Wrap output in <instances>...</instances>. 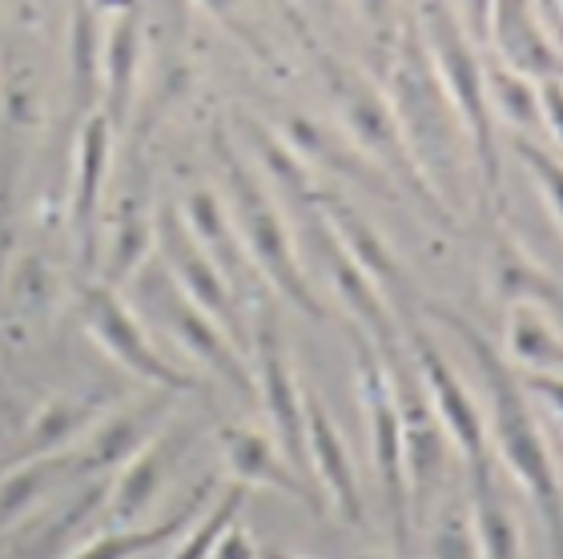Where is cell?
Listing matches in <instances>:
<instances>
[{
	"label": "cell",
	"instance_id": "1",
	"mask_svg": "<svg viewBox=\"0 0 563 559\" xmlns=\"http://www.w3.org/2000/svg\"><path fill=\"white\" fill-rule=\"evenodd\" d=\"M422 315H431L434 322H443V327L467 347L471 362H475V371H479V379H483V395H487L483 415H487L492 459L523 487V495L531 500V512H536L543 536H548L552 559H563L560 463H555V451H552V443H548V435H543L540 415L531 407V395L523 391V379L507 366L504 350H495L492 338L483 335L471 318L459 315V310L427 303Z\"/></svg>",
	"mask_w": 563,
	"mask_h": 559
},
{
	"label": "cell",
	"instance_id": "2",
	"mask_svg": "<svg viewBox=\"0 0 563 559\" xmlns=\"http://www.w3.org/2000/svg\"><path fill=\"white\" fill-rule=\"evenodd\" d=\"M383 94L390 101V113L399 121V133L407 141L415 169L422 174L427 189L443 201V210L455 218V210L467 201L471 174V141L463 133L451 97L431 65V53L422 45V33L411 12L399 17L395 41L387 53V81Z\"/></svg>",
	"mask_w": 563,
	"mask_h": 559
},
{
	"label": "cell",
	"instance_id": "3",
	"mask_svg": "<svg viewBox=\"0 0 563 559\" xmlns=\"http://www.w3.org/2000/svg\"><path fill=\"white\" fill-rule=\"evenodd\" d=\"M213 157H218V169H222V201L230 210V222H234L250 266L258 270L262 286L278 294L282 303H290L298 315L314 318V322H330L334 315L322 303V294L314 291L310 274L302 270V254L294 245L290 222H286L274 189L250 169V162L225 141V133H213Z\"/></svg>",
	"mask_w": 563,
	"mask_h": 559
},
{
	"label": "cell",
	"instance_id": "4",
	"mask_svg": "<svg viewBox=\"0 0 563 559\" xmlns=\"http://www.w3.org/2000/svg\"><path fill=\"white\" fill-rule=\"evenodd\" d=\"M411 17L419 24L422 45L431 53L434 73L463 121V133L471 141V162H475L479 210L492 218V210H499V198H504V165H499V133H495L487 77H483V48L471 45L455 9H446V4H422Z\"/></svg>",
	"mask_w": 563,
	"mask_h": 559
},
{
	"label": "cell",
	"instance_id": "5",
	"mask_svg": "<svg viewBox=\"0 0 563 559\" xmlns=\"http://www.w3.org/2000/svg\"><path fill=\"white\" fill-rule=\"evenodd\" d=\"M318 73L327 81V94L334 97L342 133H346V141H351L354 150L387 177L390 186H395V194H407L411 201H419V210L431 222L455 226V218L443 210V201L434 198L431 189H427V182H422V174L415 169L383 85L375 77H366L363 69H354L351 61L334 57V53H318Z\"/></svg>",
	"mask_w": 563,
	"mask_h": 559
},
{
	"label": "cell",
	"instance_id": "6",
	"mask_svg": "<svg viewBox=\"0 0 563 559\" xmlns=\"http://www.w3.org/2000/svg\"><path fill=\"white\" fill-rule=\"evenodd\" d=\"M130 294H133L130 298L133 310H137L141 318H153L165 335L174 338L177 350H181L186 359H194L201 371H210L213 379H222L242 403H250V407L258 403V386H254L250 354L238 347L234 338L225 335L206 310H198L186 294L177 291L157 257H150V262L133 274Z\"/></svg>",
	"mask_w": 563,
	"mask_h": 559
},
{
	"label": "cell",
	"instance_id": "7",
	"mask_svg": "<svg viewBox=\"0 0 563 559\" xmlns=\"http://www.w3.org/2000/svg\"><path fill=\"white\" fill-rule=\"evenodd\" d=\"M354 350V379H358V403H363L366 435H371V463L378 475V495L390 524L395 559H415V524H411V491H407V454H402V423L395 395H390L387 366L378 350L354 327H346Z\"/></svg>",
	"mask_w": 563,
	"mask_h": 559
},
{
	"label": "cell",
	"instance_id": "8",
	"mask_svg": "<svg viewBox=\"0 0 563 559\" xmlns=\"http://www.w3.org/2000/svg\"><path fill=\"white\" fill-rule=\"evenodd\" d=\"M383 366H387L390 379V395H395V407H399L402 423V454H407V491H411V524L419 531L427 524V515L439 507L446 487V475H451V439L434 419V407L427 391H422V379L415 371V359L407 350V338H402L399 350L390 354H378Z\"/></svg>",
	"mask_w": 563,
	"mask_h": 559
},
{
	"label": "cell",
	"instance_id": "9",
	"mask_svg": "<svg viewBox=\"0 0 563 559\" xmlns=\"http://www.w3.org/2000/svg\"><path fill=\"white\" fill-rule=\"evenodd\" d=\"M77 315H81L85 335L93 338L121 371H130L150 391L186 395V391H198L201 386L198 374L186 371L181 362L165 359L162 347L145 330V318L121 298V291L106 286L101 278H85L77 286Z\"/></svg>",
	"mask_w": 563,
	"mask_h": 559
},
{
	"label": "cell",
	"instance_id": "10",
	"mask_svg": "<svg viewBox=\"0 0 563 559\" xmlns=\"http://www.w3.org/2000/svg\"><path fill=\"white\" fill-rule=\"evenodd\" d=\"M153 257L162 262V270L169 274V282H174L177 291L186 294L198 310H206V315L250 354L246 306L238 303V294L230 291V282L222 278V270L213 266L210 254L201 250L198 238L181 222L177 201H165V206H157V213H153Z\"/></svg>",
	"mask_w": 563,
	"mask_h": 559
},
{
	"label": "cell",
	"instance_id": "11",
	"mask_svg": "<svg viewBox=\"0 0 563 559\" xmlns=\"http://www.w3.org/2000/svg\"><path fill=\"white\" fill-rule=\"evenodd\" d=\"M250 366H254L258 403L266 410V423H271V439L286 454V463L306 483H314L310 479V463H306V386L294 374V362L286 354L282 330L266 303H262V318L250 330Z\"/></svg>",
	"mask_w": 563,
	"mask_h": 559
},
{
	"label": "cell",
	"instance_id": "12",
	"mask_svg": "<svg viewBox=\"0 0 563 559\" xmlns=\"http://www.w3.org/2000/svg\"><path fill=\"white\" fill-rule=\"evenodd\" d=\"M407 350L415 359V371L422 379V391L431 398L434 419L446 431L455 454L463 459V471H483L492 467V443H487V415H483L479 398L471 395V386L463 383V374L451 366L443 350L434 347V338L422 330V322L402 327Z\"/></svg>",
	"mask_w": 563,
	"mask_h": 559
},
{
	"label": "cell",
	"instance_id": "13",
	"mask_svg": "<svg viewBox=\"0 0 563 559\" xmlns=\"http://www.w3.org/2000/svg\"><path fill=\"white\" fill-rule=\"evenodd\" d=\"M314 206H318V213L327 218L330 230H334V238L342 242V250L351 254L354 266L363 270L366 278L375 282V291L387 298L390 315L399 318V327L419 322V310H422L419 286H415V278L407 274L402 257L390 250L387 238L375 230V222H371L358 206H351V201L339 198V194H327V189H318Z\"/></svg>",
	"mask_w": 563,
	"mask_h": 559
},
{
	"label": "cell",
	"instance_id": "14",
	"mask_svg": "<svg viewBox=\"0 0 563 559\" xmlns=\"http://www.w3.org/2000/svg\"><path fill=\"white\" fill-rule=\"evenodd\" d=\"M306 230H310V245H314V257L322 262V274H327L330 294H334L342 310L351 315V327L358 330V335H366V342H371L378 354L399 350L402 347L399 318L390 315L387 298L375 291V282L366 278L363 270L351 262V254L342 250V242L334 238V230L327 226V218L318 213V206L306 210Z\"/></svg>",
	"mask_w": 563,
	"mask_h": 559
},
{
	"label": "cell",
	"instance_id": "15",
	"mask_svg": "<svg viewBox=\"0 0 563 559\" xmlns=\"http://www.w3.org/2000/svg\"><path fill=\"white\" fill-rule=\"evenodd\" d=\"M113 125L97 109L77 125V145H73V194H69V230L77 245L85 278H97V226L106 210L109 165H113Z\"/></svg>",
	"mask_w": 563,
	"mask_h": 559
},
{
	"label": "cell",
	"instance_id": "16",
	"mask_svg": "<svg viewBox=\"0 0 563 559\" xmlns=\"http://www.w3.org/2000/svg\"><path fill=\"white\" fill-rule=\"evenodd\" d=\"M169 403H174V395L153 391L150 398L121 403L118 410H106V415L85 431L81 443L73 447L77 475H113L118 467L130 463L141 447H150L153 439L165 431Z\"/></svg>",
	"mask_w": 563,
	"mask_h": 559
},
{
	"label": "cell",
	"instance_id": "17",
	"mask_svg": "<svg viewBox=\"0 0 563 559\" xmlns=\"http://www.w3.org/2000/svg\"><path fill=\"white\" fill-rule=\"evenodd\" d=\"M306 463H310V479H314L318 495L330 512L339 515L346 527H363L366 507L358 471H354V454L342 439L339 423L330 419V410L322 407V398L310 386H306Z\"/></svg>",
	"mask_w": 563,
	"mask_h": 559
},
{
	"label": "cell",
	"instance_id": "18",
	"mask_svg": "<svg viewBox=\"0 0 563 559\" xmlns=\"http://www.w3.org/2000/svg\"><path fill=\"white\" fill-rule=\"evenodd\" d=\"M186 443H189L186 431L165 427L150 447H141L130 463L113 471V479H109V487H106V503H101L109 527L150 524L153 507H157V500L165 495V483L174 475V467H177V459H181V451H186Z\"/></svg>",
	"mask_w": 563,
	"mask_h": 559
},
{
	"label": "cell",
	"instance_id": "19",
	"mask_svg": "<svg viewBox=\"0 0 563 559\" xmlns=\"http://www.w3.org/2000/svg\"><path fill=\"white\" fill-rule=\"evenodd\" d=\"M218 447H222L225 471H230V479H234L238 487L278 491V495H290V500H298L314 515H322L327 503H322V495L314 491V483H306V479L286 463V454L278 451V443H274L266 431L246 427V423H225V427H218Z\"/></svg>",
	"mask_w": 563,
	"mask_h": 559
},
{
	"label": "cell",
	"instance_id": "20",
	"mask_svg": "<svg viewBox=\"0 0 563 559\" xmlns=\"http://www.w3.org/2000/svg\"><path fill=\"white\" fill-rule=\"evenodd\" d=\"M487 45L492 57L504 69L528 77V81H563V53L555 45L552 29L540 9L528 4H492V24H487Z\"/></svg>",
	"mask_w": 563,
	"mask_h": 559
},
{
	"label": "cell",
	"instance_id": "21",
	"mask_svg": "<svg viewBox=\"0 0 563 559\" xmlns=\"http://www.w3.org/2000/svg\"><path fill=\"white\" fill-rule=\"evenodd\" d=\"M181 222L189 226V233L198 238V245L210 254V262L222 270V278L230 282V291L238 294V303H266V286H262L258 270L250 266L246 250L238 242V230L230 222L222 194L213 189H194L186 194V201H177Z\"/></svg>",
	"mask_w": 563,
	"mask_h": 559
},
{
	"label": "cell",
	"instance_id": "22",
	"mask_svg": "<svg viewBox=\"0 0 563 559\" xmlns=\"http://www.w3.org/2000/svg\"><path fill=\"white\" fill-rule=\"evenodd\" d=\"M145 61V12L106 9V45H101V113L113 133L130 125L133 97Z\"/></svg>",
	"mask_w": 563,
	"mask_h": 559
},
{
	"label": "cell",
	"instance_id": "23",
	"mask_svg": "<svg viewBox=\"0 0 563 559\" xmlns=\"http://www.w3.org/2000/svg\"><path fill=\"white\" fill-rule=\"evenodd\" d=\"M106 410L93 395H53L29 415L21 443L12 447V463L24 459H45V454H65L81 443L85 431L101 419Z\"/></svg>",
	"mask_w": 563,
	"mask_h": 559
},
{
	"label": "cell",
	"instance_id": "24",
	"mask_svg": "<svg viewBox=\"0 0 563 559\" xmlns=\"http://www.w3.org/2000/svg\"><path fill=\"white\" fill-rule=\"evenodd\" d=\"M213 495V479H206L194 495H189L177 512L162 515V519H150V524L141 527H109L101 536L85 539L77 548H69V556L60 559H137V556H150V551L165 548V544H174L181 531H186L201 512H206V500Z\"/></svg>",
	"mask_w": 563,
	"mask_h": 559
},
{
	"label": "cell",
	"instance_id": "25",
	"mask_svg": "<svg viewBox=\"0 0 563 559\" xmlns=\"http://www.w3.org/2000/svg\"><path fill=\"white\" fill-rule=\"evenodd\" d=\"M467 515L483 559H523L519 515L495 479V463L483 471H467Z\"/></svg>",
	"mask_w": 563,
	"mask_h": 559
},
{
	"label": "cell",
	"instance_id": "26",
	"mask_svg": "<svg viewBox=\"0 0 563 559\" xmlns=\"http://www.w3.org/2000/svg\"><path fill=\"white\" fill-rule=\"evenodd\" d=\"M153 206L145 201L141 189H130L113 210V226H109L106 242V262H101V282L121 291L130 286L145 262L153 257Z\"/></svg>",
	"mask_w": 563,
	"mask_h": 559
},
{
	"label": "cell",
	"instance_id": "27",
	"mask_svg": "<svg viewBox=\"0 0 563 559\" xmlns=\"http://www.w3.org/2000/svg\"><path fill=\"white\" fill-rule=\"evenodd\" d=\"M492 291L507 306H540L543 315L548 310L563 315V286L507 233L495 238L492 250Z\"/></svg>",
	"mask_w": 563,
	"mask_h": 559
},
{
	"label": "cell",
	"instance_id": "28",
	"mask_svg": "<svg viewBox=\"0 0 563 559\" xmlns=\"http://www.w3.org/2000/svg\"><path fill=\"white\" fill-rule=\"evenodd\" d=\"M101 45H106V9L69 12V94L77 125L101 109Z\"/></svg>",
	"mask_w": 563,
	"mask_h": 559
},
{
	"label": "cell",
	"instance_id": "29",
	"mask_svg": "<svg viewBox=\"0 0 563 559\" xmlns=\"http://www.w3.org/2000/svg\"><path fill=\"white\" fill-rule=\"evenodd\" d=\"M504 359L516 374H563V335L540 306H507Z\"/></svg>",
	"mask_w": 563,
	"mask_h": 559
},
{
	"label": "cell",
	"instance_id": "30",
	"mask_svg": "<svg viewBox=\"0 0 563 559\" xmlns=\"http://www.w3.org/2000/svg\"><path fill=\"white\" fill-rule=\"evenodd\" d=\"M483 77H487V101L492 113L504 117L507 125H516L519 138H528V129H543L540 113V85L519 77V73L504 69L495 57L483 53Z\"/></svg>",
	"mask_w": 563,
	"mask_h": 559
},
{
	"label": "cell",
	"instance_id": "31",
	"mask_svg": "<svg viewBox=\"0 0 563 559\" xmlns=\"http://www.w3.org/2000/svg\"><path fill=\"white\" fill-rule=\"evenodd\" d=\"M246 500H250V491L238 487V483H230L222 495H213L210 507H206V512H201L198 519H194V524L174 539L169 559H210V551L218 548V539H222L225 531L242 519Z\"/></svg>",
	"mask_w": 563,
	"mask_h": 559
},
{
	"label": "cell",
	"instance_id": "32",
	"mask_svg": "<svg viewBox=\"0 0 563 559\" xmlns=\"http://www.w3.org/2000/svg\"><path fill=\"white\" fill-rule=\"evenodd\" d=\"M422 556L415 559H483L475 527H471L467 500L439 503L422 524Z\"/></svg>",
	"mask_w": 563,
	"mask_h": 559
},
{
	"label": "cell",
	"instance_id": "33",
	"mask_svg": "<svg viewBox=\"0 0 563 559\" xmlns=\"http://www.w3.org/2000/svg\"><path fill=\"white\" fill-rule=\"evenodd\" d=\"M511 153L523 162V169H528L536 189H540L543 206L552 213V222L560 226V233H563V162L555 153L543 150L540 141L519 138V133H511Z\"/></svg>",
	"mask_w": 563,
	"mask_h": 559
},
{
	"label": "cell",
	"instance_id": "34",
	"mask_svg": "<svg viewBox=\"0 0 563 559\" xmlns=\"http://www.w3.org/2000/svg\"><path fill=\"white\" fill-rule=\"evenodd\" d=\"M97 507L93 495H85V500H77L69 507V515L65 519H57V524L41 527V531H29V536L16 544L12 551H4L0 559H60V551H65V539L81 527V519Z\"/></svg>",
	"mask_w": 563,
	"mask_h": 559
},
{
	"label": "cell",
	"instance_id": "35",
	"mask_svg": "<svg viewBox=\"0 0 563 559\" xmlns=\"http://www.w3.org/2000/svg\"><path fill=\"white\" fill-rule=\"evenodd\" d=\"M210 559H258V544H254V536L246 531L242 519L218 539V548L210 551Z\"/></svg>",
	"mask_w": 563,
	"mask_h": 559
},
{
	"label": "cell",
	"instance_id": "36",
	"mask_svg": "<svg viewBox=\"0 0 563 559\" xmlns=\"http://www.w3.org/2000/svg\"><path fill=\"white\" fill-rule=\"evenodd\" d=\"M540 113H543V129L563 145V81L540 85Z\"/></svg>",
	"mask_w": 563,
	"mask_h": 559
},
{
	"label": "cell",
	"instance_id": "37",
	"mask_svg": "<svg viewBox=\"0 0 563 559\" xmlns=\"http://www.w3.org/2000/svg\"><path fill=\"white\" fill-rule=\"evenodd\" d=\"M523 391L536 398H543L555 415H563V374H519Z\"/></svg>",
	"mask_w": 563,
	"mask_h": 559
},
{
	"label": "cell",
	"instance_id": "38",
	"mask_svg": "<svg viewBox=\"0 0 563 559\" xmlns=\"http://www.w3.org/2000/svg\"><path fill=\"white\" fill-rule=\"evenodd\" d=\"M0 415H4V419H16V398H12L9 379H4V371H0Z\"/></svg>",
	"mask_w": 563,
	"mask_h": 559
},
{
	"label": "cell",
	"instance_id": "39",
	"mask_svg": "<svg viewBox=\"0 0 563 559\" xmlns=\"http://www.w3.org/2000/svg\"><path fill=\"white\" fill-rule=\"evenodd\" d=\"M258 559H306V556H294L286 548H258Z\"/></svg>",
	"mask_w": 563,
	"mask_h": 559
},
{
	"label": "cell",
	"instance_id": "40",
	"mask_svg": "<svg viewBox=\"0 0 563 559\" xmlns=\"http://www.w3.org/2000/svg\"><path fill=\"white\" fill-rule=\"evenodd\" d=\"M358 559H395V556H383V551H363Z\"/></svg>",
	"mask_w": 563,
	"mask_h": 559
},
{
	"label": "cell",
	"instance_id": "41",
	"mask_svg": "<svg viewBox=\"0 0 563 559\" xmlns=\"http://www.w3.org/2000/svg\"><path fill=\"white\" fill-rule=\"evenodd\" d=\"M560 21H563V9H560Z\"/></svg>",
	"mask_w": 563,
	"mask_h": 559
}]
</instances>
